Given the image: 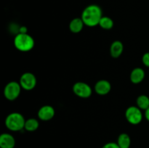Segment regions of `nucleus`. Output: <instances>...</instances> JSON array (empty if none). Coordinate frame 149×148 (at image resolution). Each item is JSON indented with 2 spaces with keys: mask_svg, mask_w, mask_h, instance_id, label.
Masks as SVG:
<instances>
[{
  "mask_svg": "<svg viewBox=\"0 0 149 148\" xmlns=\"http://www.w3.org/2000/svg\"><path fill=\"white\" fill-rule=\"evenodd\" d=\"M102 17L103 12L100 7L97 4H90L84 9L81 12V18L85 26L94 27L99 25Z\"/></svg>",
  "mask_w": 149,
  "mask_h": 148,
  "instance_id": "1",
  "label": "nucleus"
},
{
  "mask_svg": "<svg viewBox=\"0 0 149 148\" xmlns=\"http://www.w3.org/2000/svg\"><path fill=\"white\" fill-rule=\"evenodd\" d=\"M25 123L26 119L23 115L17 112L10 113L4 121L7 129L11 131H20L24 129Z\"/></svg>",
  "mask_w": 149,
  "mask_h": 148,
  "instance_id": "2",
  "label": "nucleus"
},
{
  "mask_svg": "<svg viewBox=\"0 0 149 148\" xmlns=\"http://www.w3.org/2000/svg\"><path fill=\"white\" fill-rule=\"evenodd\" d=\"M35 41L29 33H17L14 39V46L17 50L27 52L34 47Z\"/></svg>",
  "mask_w": 149,
  "mask_h": 148,
  "instance_id": "3",
  "label": "nucleus"
},
{
  "mask_svg": "<svg viewBox=\"0 0 149 148\" xmlns=\"http://www.w3.org/2000/svg\"><path fill=\"white\" fill-rule=\"evenodd\" d=\"M21 86L17 81H10L6 84L4 89V96L7 100L13 101L19 97L21 91Z\"/></svg>",
  "mask_w": 149,
  "mask_h": 148,
  "instance_id": "4",
  "label": "nucleus"
},
{
  "mask_svg": "<svg viewBox=\"0 0 149 148\" xmlns=\"http://www.w3.org/2000/svg\"><path fill=\"white\" fill-rule=\"evenodd\" d=\"M125 118L132 125H138L143 120V113L138 106H130L125 111Z\"/></svg>",
  "mask_w": 149,
  "mask_h": 148,
  "instance_id": "5",
  "label": "nucleus"
},
{
  "mask_svg": "<svg viewBox=\"0 0 149 148\" xmlns=\"http://www.w3.org/2000/svg\"><path fill=\"white\" fill-rule=\"evenodd\" d=\"M73 92L80 98L87 99L92 95L93 89L87 83L79 81L73 86Z\"/></svg>",
  "mask_w": 149,
  "mask_h": 148,
  "instance_id": "6",
  "label": "nucleus"
},
{
  "mask_svg": "<svg viewBox=\"0 0 149 148\" xmlns=\"http://www.w3.org/2000/svg\"><path fill=\"white\" fill-rule=\"evenodd\" d=\"M36 82L37 80L35 75L30 72H26L22 74L19 81L22 89L26 91H30L34 89L36 86Z\"/></svg>",
  "mask_w": 149,
  "mask_h": 148,
  "instance_id": "7",
  "label": "nucleus"
},
{
  "mask_svg": "<svg viewBox=\"0 0 149 148\" xmlns=\"http://www.w3.org/2000/svg\"><path fill=\"white\" fill-rule=\"evenodd\" d=\"M38 117L42 121H48L54 118L55 115V109L51 105H44L38 110Z\"/></svg>",
  "mask_w": 149,
  "mask_h": 148,
  "instance_id": "8",
  "label": "nucleus"
},
{
  "mask_svg": "<svg viewBox=\"0 0 149 148\" xmlns=\"http://www.w3.org/2000/svg\"><path fill=\"white\" fill-rule=\"evenodd\" d=\"M95 91L99 95H106L111 89V84L109 81L105 79L97 81L94 87Z\"/></svg>",
  "mask_w": 149,
  "mask_h": 148,
  "instance_id": "9",
  "label": "nucleus"
},
{
  "mask_svg": "<svg viewBox=\"0 0 149 148\" xmlns=\"http://www.w3.org/2000/svg\"><path fill=\"white\" fill-rule=\"evenodd\" d=\"M15 139L9 133H3L0 135V148H14Z\"/></svg>",
  "mask_w": 149,
  "mask_h": 148,
  "instance_id": "10",
  "label": "nucleus"
},
{
  "mask_svg": "<svg viewBox=\"0 0 149 148\" xmlns=\"http://www.w3.org/2000/svg\"><path fill=\"white\" fill-rule=\"evenodd\" d=\"M145 71L141 68H135L130 73L131 82L135 84H140L145 78Z\"/></svg>",
  "mask_w": 149,
  "mask_h": 148,
  "instance_id": "11",
  "label": "nucleus"
},
{
  "mask_svg": "<svg viewBox=\"0 0 149 148\" xmlns=\"http://www.w3.org/2000/svg\"><path fill=\"white\" fill-rule=\"evenodd\" d=\"M124 51V45L122 41L119 40L114 41L110 46L111 56L113 58H118L122 55Z\"/></svg>",
  "mask_w": 149,
  "mask_h": 148,
  "instance_id": "12",
  "label": "nucleus"
},
{
  "mask_svg": "<svg viewBox=\"0 0 149 148\" xmlns=\"http://www.w3.org/2000/svg\"><path fill=\"white\" fill-rule=\"evenodd\" d=\"M84 26H85L81 17L74 18L69 23V30L74 33H78L82 30Z\"/></svg>",
  "mask_w": 149,
  "mask_h": 148,
  "instance_id": "13",
  "label": "nucleus"
},
{
  "mask_svg": "<svg viewBox=\"0 0 149 148\" xmlns=\"http://www.w3.org/2000/svg\"><path fill=\"white\" fill-rule=\"evenodd\" d=\"M117 145L120 148H130L131 145L130 136L126 133H122L117 138Z\"/></svg>",
  "mask_w": 149,
  "mask_h": 148,
  "instance_id": "14",
  "label": "nucleus"
},
{
  "mask_svg": "<svg viewBox=\"0 0 149 148\" xmlns=\"http://www.w3.org/2000/svg\"><path fill=\"white\" fill-rule=\"evenodd\" d=\"M39 126V120L36 118H29L26 120V123H25L24 129L27 131L32 132L35 131L37 130V129Z\"/></svg>",
  "mask_w": 149,
  "mask_h": 148,
  "instance_id": "15",
  "label": "nucleus"
},
{
  "mask_svg": "<svg viewBox=\"0 0 149 148\" xmlns=\"http://www.w3.org/2000/svg\"><path fill=\"white\" fill-rule=\"evenodd\" d=\"M136 103L141 110H147L149 107V97L145 94H141L137 98Z\"/></svg>",
  "mask_w": 149,
  "mask_h": 148,
  "instance_id": "16",
  "label": "nucleus"
},
{
  "mask_svg": "<svg viewBox=\"0 0 149 148\" xmlns=\"http://www.w3.org/2000/svg\"><path fill=\"white\" fill-rule=\"evenodd\" d=\"M99 26L104 30H111L113 26V21L108 16H103L100 20Z\"/></svg>",
  "mask_w": 149,
  "mask_h": 148,
  "instance_id": "17",
  "label": "nucleus"
},
{
  "mask_svg": "<svg viewBox=\"0 0 149 148\" xmlns=\"http://www.w3.org/2000/svg\"><path fill=\"white\" fill-rule=\"evenodd\" d=\"M142 62L145 66L149 68V52H146L142 57Z\"/></svg>",
  "mask_w": 149,
  "mask_h": 148,
  "instance_id": "18",
  "label": "nucleus"
},
{
  "mask_svg": "<svg viewBox=\"0 0 149 148\" xmlns=\"http://www.w3.org/2000/svg\"><path fill=\"white\" fill-rule=\"evenodd\" d=\"M102 148H120L119 147V145H117L116 142H108V143L105 144Z\"/></svg>",
  "mask_w": 149,
  "mask_h": 148,
  "instance_id": "19",
  "label": "nucleus"
},
{
  "mask_svg": "<svg viewBox=\"0 0 149 148\" xmlns=\"http://www.w3.org/2000/svg\"><path fill=\"white\" fill-rule=\"evenodd\" d=\"M19 33H28V29L26 26H21L19 28Z\"/></svg>",
  "mask_w": 149,
  "mask_h": 148,
  "instance_id": "20",
  "label": "nucleus"
},
{
  "mask_svg": "<svg viewBox=\"0 0 149 148\" xmlns=\"http://www.w3.org/2000/svg\"><path fill=\"white\" fill-rule=\"evenodd\" d=\"M145 117L146 120L149 122V107L147 110H145Z\"/></svg>",
  "mask_w": 149,
  "mask_h": 148,
  "instance_id": "21",
  "label": "nucleus"
}]
</instances>
